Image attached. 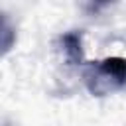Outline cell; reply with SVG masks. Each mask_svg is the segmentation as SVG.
<instances>
[{"mask_svg": "<svg viewBox=\"0 0 126 126\" xmlns=\"http://www.w3.org/2000/svg\"><path fill=\"white\" fill-rule=\"evenodd\" d=\"M83 81L93 96H108L126 87V59L106 57L85 65Z\"/></svg>", "mask_w": 126, "mask_h": 126, "instance_id": "cell-1", "label": "cell"}, {"mask_svg": "<svg viewBox=\"0 0 126 126\" xmlns=\"http://www.w3.org/2000/svg\"><path fill=\"white\" fill-rule=\"evenodd\" d=\"M59 49L67 65L77 67L85 63V49H83V32H67L59 35Z\"/></svg>", "mask_w": 126, "mask_h": 126, "instance_id": "cell-2", "label": "cell"}, {"mask_svg": "<svg viewBox=\"0 0 126 126\" xmlns=\"http://www.w3.org/2000/svg\"><path fill=\"white\" fill-rule=\"evenodd\" d=\"M12 28H10V22H8V18H4V26H2V53L6 55L8 51H10V47H12Z\"/></svg>", "mask_w": 126, "mask_h": 126, "instance_id": "cell-3", "label": "cell"}]
</instances>
